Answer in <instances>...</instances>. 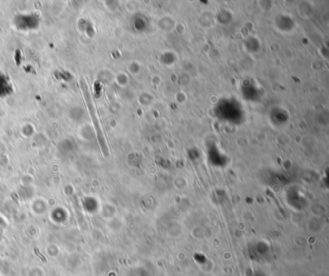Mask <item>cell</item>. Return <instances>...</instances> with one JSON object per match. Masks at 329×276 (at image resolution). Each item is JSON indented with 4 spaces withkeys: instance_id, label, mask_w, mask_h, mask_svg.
<instances>
[{
    "instance_id": "cell-1",
    "label": "cell",
    "mask_w": 329,
    "mask_h": 276,
    "mask_svg": "<svg viewBox=\"0 0 329 276\" xmlns=\"http://www.w3.org/2000/svg\"><path fill=\"white\" fill-rule=\"evenodd\" d=\"M35 251H36V254H37V255H38V256H39V257H40V258H41V259H42V260H43V261H44V262H46V259H45V258H44V257H43V255H42V254H41V253H39V251H38V249H35Z\"/></svg>"
}]
</instances>
